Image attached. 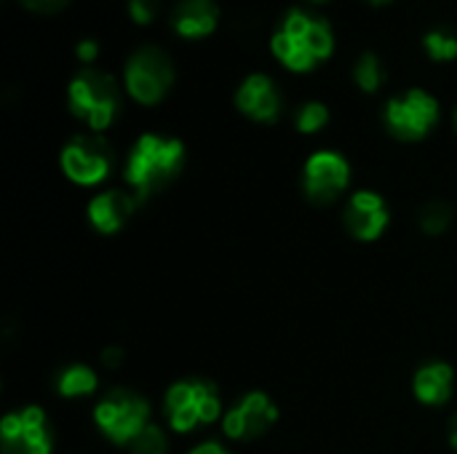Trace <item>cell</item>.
Wrapping results in <instances>:
<instances>
[{"mask_svg": "<svg viewBox=\"0 0 457 454\" xmlns=\"http://www.w3.org/2000/svg\"><path fill=\"white\" fill-rule=\"evenodd\" d=\"M187 163V147L179 136L145 131L139 134L123 158V185L147 203L150 198L166 193Z\"/></svg>", "mask_w": 457, "mask_h": 454, "instance_id": "obj_1", "label": "cell"}, {"mask_svg": "<svg viewBox=\"0 0 457 454\" xmlns=\"http://www.w3.org/2000/svg\"><path fill=\"white\" fill-rule=\"evenodd\" d=\"M225 407L228 401L214 380L185 375L163 388L158 412L161 423L171 431L174 439H187L209 431L212 425H220Z\"/></svg>", "mask_w": 457, "mask_h": 454, "instance_id": "obj_2", "label": "cell"}, {"mask_svg": "<svg viewBox=\"0 0 457 454\" xmlns=\"http://www.w3.org/2000/svg\"><path fill=\"white\" fill-rule=\"evenodd\" d=\"M88 420L107 447L126 452L131 442L155 423V407L142 391L131 385H112L94 399Z\"/></svg>", "mask_w": 457, "mask_h": 454, "instance_id": "obj_3", "label": "cell"}, {"mask_svg": "<svg viewBox=\"0 0 457 454\" xmlns=\"http://www.w3.org/2000/svg\"><path fill=\"white\" fill-rule=\"evenodd\" d=\"M273 56L292 72H311L335 51V32L324 16L292 8L281 27L270 35Z\"/></svg>", "mask_w": 457, "mask_h": 454, "instance_id": "obj_4", "label": "cell"}, {"mask_svg": "<svg viewBox=\"0 0 457 454\" xmlns=\"http://www.w3.org/2000/svg\"><path fill=\"white\" fill-rule=\"evenodd\" d=\"M67 110L88 131L104 134L120 115V88L104 70L86 67L67 83Z\"/></svg>", "mask_w": 457, "mask_h": 454, "instance_id": "obj_5", "label": "cell"}, {"mask_svg": "<svg viewBox=\"0 0 457 454\" xmlns=\"http://www.w3.org/2000/svg\"><path fill=\"white\" fill-rule=\"evenodd\" d=\"M278 420V401L262 388H249L228 401L225 415L220 420V431L228 444H257L273 433Z\"/></svg>", "mask_w": 457, "mask_h": 454, "instance_id": "obj_6", "label": "cell"}, {"mask_svg": "<svg viewBox=\"0 0 457 454\" xmlns=\"http://www.w3.org/2000/svg\"><path fill=\"white\" fill-rule=\"evenodd\" d=\"M59 171L80 190H102L115 171V153L102 134H75L59 150Z\"/></svg>", "mask_w": 457, "mask_h": 454, "instance_id": "obj_7", "label": "cell"}, {"mask_svg": "<svg viewBox=\"0 0 457 454\" xmlns=\"http://www.w3.org/2000/svg\"><path fill=\"white\" fill-rule=\"evenodd\" d=\"M353 166L340 150H313L300 169V187L308 203L313 206H335L351 195Z\"/></svg>", "mask_w": 457, "mask_h": 454, "instance_id": "obj_8", "label": "cell"}, {"mask_svg": "<svg viewBox=\"0 0 457 454\" xmlns=\"http://www.w3.org/2000/svg\"><path fill=\"white\" fill-rule=\"evenodd\" d=\"M442 120V104L426 88H407L391 96L383 107V123L388 134L399 142H423L428 139Z\"/></svg>", "mask_w": 457, "mask_h": 454, "instance_id": "obj_9", "label": "cell"}, {"mask_svg": "<svg viewBox=\"0 0 457 454\" xmlns=\"http://www.w3.org/2000/svg\"><path fill=\"white\" fill-rule=\"evenodd\" d=\"M56 425L46 407L19 404L0 417V454H54Z\"/></svg>", "mask_w": 457, "mask_h": 454, "instance_id": "obj_10", "label": "cell"}, {"mask_svg": "<svg viewBox=\"0 0 457 454\" xmlns=\"http://www.w3.org/2000/svg\"><path fill=\"white\" fill-rule=\"evenodd\" d=\"M174 78H177L174 64L169 54L158 45L137 48L123 64V88L142 107L161 104L169 96Z\"/></svg>", "mask_w": 457, "mask_h": 454, "instance_id": "obj_11", "label": "cell"}, {"mask_svg": "<svg viewBox=\"0 0 457 454\" xmlns=\"http://www.w3.org/2000/svg\"><path fill=\"white\" fill-rule=\"evenodd\" d=\"M394 222V209L388 198L375 187H356L340 206V225L345 235L356 244H378Z\"/></svg>", "mask_w": 457, "mask_h": 454, "instance_id": "obj_12", "label": "cell"}, {"mask_svg": "<svg viewBox=\"0 0 457 454\" xmlns=\"http://www.w3.org/2000/svg\"><path fill=\"white\" fill-rule=\"evenodd\" d=\"M139 206H142V201L126 185H120V187H102V190H96L86 201L83 214H86L88 227L96 235L112 238V235L123 233L131 225V219L137 217Z\"/></svg>", "mask_w": 457, "mask_h": 454, "instance_id": "obj_13", "label": "cell"}, {"mask_svg": "<svg viewBox=\"0 0 457 454\" xmlns=\"http://www.w3.org/2000/svg\"><path fill=\"white\" fill-rule=\"evenodd\" d=\"M410 393L423 409H445L455 401L457 369L447 359H426L410 375Z\"/></svg>", "mask_w": 457, "mask_h": 454, "instance_id": "obj_14", "label": "cell"}, {"mask_svg": "<svg viewBox=\"0 0 457 454\" xmlns=\"http://www.w3.org/2000/svg\"><path fill=\"white\" fill-rule=\"evenodd\" d=\"M236 110L262 126H270L281 118V91L276 80L265 72H252L246 75L238 88H236Z\"/></svg>", "mask_w": 457, "mask_h": 454, "instance_id": "obj_15", "label": "cell"}, {"mask_svg": "<svg viewBox=\"0 0 457 454\" xmlns=\"http://www.w3.org/2000/svg\"><path fill=\"white\" fill-rule=\"evenodd\" d=\"M51 393L64 404L94 401L102 393V375L88 361H70L54 372Z\"/></svg>", "mask_w": 457, "mask_h": 454, "instance_id": "obj_16", "label": "cell"}, {"mask_svg": "<svg viewBox=\"0 0 457 454\" xmlns=\"http://www.w3.org/2000/svg\"><path fill=\"white\" fill-rule=\"evenodd\" d=\"M220 24V5L214 0H179L171 11V27L185 40H204Z\"/></svg>", "mask_w": 457, "mask_h": 454, "instance_id": "obj_17", "label": "cell"}, {"mask_svg": "<svg viewBox=\"0 0 457 454\" xmlns=\"http://www.w3.org/2000/svg\"><path fill=\"white\" fill-rule=\"evenodd\" d=\"M457 219V206L445 198H428L415 209V227L423 238H445Z\"/></svg>", "mask_w": 457, "mask_h": 454, "instance_id": "obj_18", "label": "cell"}, {"mask_svg": "<svg viewBox=\"0 0 457 454\" xmlns=\"http://www.w3.org/2000/svg\"><path fill=\"white\" fill-rule=\"evenodd\" d=\"M171 452H174V436H171V431H169L161 420H155L153 425H147V428H145V433H139V436L131 442V447H129L123 454H171Z\"/></svg>", "mask_w": 457, "mask_h": 454, "instance_id": "obj_19", "label": "cell"}, {"mask_svg": "<svg viewBox=\"0 0 457 454\" xmlns=\"http://www.w3.org/2000/svg\"><path fill=\"white\" fill-rule=\"evenodd\" d=\"M353 83L364 94H378L383 86V62L375 51H364L353 64Z\"/></svg>", "mask_w": 457, "mask_h": 454, "instance_id": "obj_20", "label": "cell"}, {"mask_svg": "<svg viewBox=\"0 0 457 454\" xmlns=\"http://www.w3.org/2000/svg\"><path fill=\"white\" fill-rule=\"evenodd\" d=\"M329 107L324 102H316V99H308L297 107L295 112V128L305 136H313L319 131H324L329 126Z\"/></svg>", "mask_w": 457, "mask_h": 454, "instance_id": "obj_21", "label": "cell"}, {"mask_svg": "<svg viewBox=\"0 0 457 454\" xmlns=\"http://www.w3.org/2000/svg\"><path fill=\"white\" fill-rule=\"evenodd\" d=\"M423 48L434 62H455L457 35L450 29H428L423 35Z\"/></svg>", "mask_w": 457, "mask_h": 454, "instance_id": "obj_22", "label": "cell"}, {"mask_svg": "<svg viewBox=\"0 0 457 454\" xmlns=\"http://www.w3.org/2000/svg\"><path fill=\"white\" fill-rule=\"evenodd\" d=\"M126 348L123 345H104L102 348V353H99V367L104 369V372H120L123 369V364H126Z\"/></svg>", "mask_w": 457, "mask_h": 454, "instance_id": "obj_23", "label": "cell"}, {"mask_svg": "<svg viewBox=\"0 0 457 454\" xmlns=\"http://www.w3.org/2000/svg\"><path fill=\"white\" fill-rule=\"evenodd\" d=\"M158 13V0H129V16L137 24H150Z\"/></svg>", "mask_w": 457, "mask_h": 454, "instance_id": "obj_24", "label": "cell"}, {"mask_svg": "<svg viewBox=\"0 0 457 454\" xmlns=\"http://www.w3.org/2000/svg\"><path fill=\"white\" fill-rule=\"evenodd\" d=\"M182 454H236L225 439H198L195 444H190Z\"/></svg>", "mask_w": 457, "mask_h": 454, "instance_id": "obj_25", "label": "cell"}, {"mask_svg": "<svg viewBox=\"0 0 457 454\" xmlns=\"http://www.w3.org/2000/svg\"><path fill=\"white\" fill-rule=\"evenodd\" d=\"M75 56H78L86 67H91V64L96 62V56H99V45H96V40H91V37L78 40V45H75Z\"/></svg>", "mask_w": 457, "mask_h": 454, "instance_id": "obj_26", "label": "cell"}, {"mask_svg": "<svg viewBox=\"0 0 457 454\" xmlns=\"http://www.w3.org/2000/svg\"><path fill=\"white\" fill-rule=\"evenodd\" d=\"M27 8H32V11H56V8H62L67 0H21Z\"/></svg>", "mask_w": 457, "mask_h": 454, "instance_id": "obj_27", "label": "cell"}, {"mask_svg": "<svg viewBox=\"0 0 457 454\" xmlns=\"http://www.w3.org/2000/svg\"><path fill=\"white\" fill-rule=\"evenodd\" d=\"M447 444H450L453 454H457V407L453 409L450 423H447Z\"/></svg>", "mask_w": 457, "mask_h": 454, "instance_id": "obj_28", "label": "cell"}, {"mask_svg": "<svg viewBox=\"0 0 457 454\" xmlns=\"http://www.w3.org/2000/svg\"><path fill=\"white\" fill-rule=\"evenodd\" d=\"M453 128H455V136H457V104L453 107Z\"/></svg>", "mask_w": 457, "mask_h": 454, "instance_id": "obj_29", "label": "cell"}, {"mask_svg": "<svg viewBox=\"0 0 457 454\" xmlns=\"http://www.w3.org/2000/svg\"><path fill=\"white\" fill-rule=\"evenodd\" d=\"M372 5H386V3H391V0H370Z\"/></svg>", "mask_w": 457, "mask_h": 454, "instance_id": "obj_30", "label": "cell"}, {"mask_svg": "<svg viewBox=\"0 0 457 454\" xmlns=\"http://www.w3.org/2000/svg\"><path fill=\"white\" fill-rule=\"evenodd\" d=\"M311 3H327V0H311Z\"/></svg>", "mask_w": 457, "mask_h": 454, "instance_id": "obj_31", "label": "cell"}]
</instances>
